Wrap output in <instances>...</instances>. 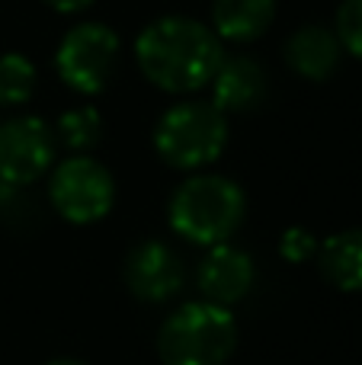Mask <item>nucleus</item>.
<instances>
[{"label": "nucleus", "mask_w": 362, "mask_h": 365, "mask_svg": "<svg viewBox=\"0 0 362 365\" xmlns=\"http://www.w3.org/2000/svg\"><path fill=\"white\" fill-rule=\"evenodd\" d=\"M279 253L289 263H308L311 257H318V237L305 227H289L279 237Z\"/></svg>", "instance_id": "nucleus-17"}, {"label": "nucleus", "mask_w": 362, "mask_h": 365, "mask_svg": "<svg viewBox=\"0 0 362 365\" xmlns=\"http://www.w3.org/2000/svg\"><path fill=\"white\" fill-rule=\"evenodd\" d=\"M337 36L340 48L353 58H362V0H343L337 10Z\"/></svg>", "instance_id": "nucleus-16"}, {"label": "nucleus", "mask_w": 362, "mask_h": 365, "mask_svg": "<svg viewBox=\"0 0 362 365\" xmlns=\"http://www.w3.org/2000/svg\"><path fill=\"white\" fill-rule=\"evenodd\" d=\"M228 145V115L212 100L173 103L154 125V151L173 170H202Z\"/></svg>", "instance_id": "nucleus-4"}, {"label": "nucleus", "mask_w": 362, "mask_h": 365, "mask_svg": "<svg viewBox=\"0 0 362 365\" xmlns=\"http://www.w3.org/2000/svg\"><path fill=\"white\" fill-rule=\"evenodd\" d=\"M32 90H36V64L16 51L0 55V106H23Z\"/></svg>", "instance_id": "nucleus-15"}, {"label": "nucleus", "mask_w": 362, "mask_h": 365, "mask_svg": "<svg viewBox=\"0 0 362 365\" xmlns=\"http://www.w3.org/2000/svg\"><path fill=\"white\" fill-rule=\"evenodd\" d=\"M247 195L222 173H196L183 180L167 205V221L183 240L199 247H218L244 225Z\"/></svg>", "instance_id": "nucleus-2"}, {"label": "nucleus", "mask_w": 362, "mask_h": 365, "mask_svg": "<svg viewBox=\"0 0 362 365\" xmlns=\"http://www.w3.org/2000/svg\"><path fill=\"white\" fill-rule=\"evenodd\" d=\"M276 19V0H212V29L222 42H257Z\"/></svg>", "instance_id": "nucleus-12"}, {"label": "nucleus", "mask_w": 362, "mask_h": 365, "mask_svg": "<svg viewBox=\"0 0 362 365\" xmlns=\"http://www.w3.org/2000/svg\"><path fill=\"white\" fill-rule=\"evenodd\" d=\"M234 349V314L212 302H186L157 330V356L164 365H224Z\"/></svg>", "instance_id": "nucleus-3"}, {"label": "nucleus", "mask_w": 362, "mask_h": 365, "mask_svg": "<svg viewBox=\"0 0 362 365\" xmlns=\"http://www.w3.org/2000/svg\"><path fill=\"white\" fill-rule=\"evenodd\" d=\"M209 87H212V103L228 115V113H250V109L260 106L267 100L269 81L260 61H254L247 55H234L224 58Z\"/></svg>", "instance_id": "nucleus-10"}, {"label": "nucleus", "mask_w": 362, "mask_h": 365, "mask_svg": "<svg viewBox=\"0 0 362 365\" xmlns=\"http://www.w3.org/2000/svg\"><path fill=\"white\" fill-rule=\"evenodd\" d=\"M340 55L343 48L327 26L308 23L295 29L286 42V64L305 81H327L340 68Z\"/></svg>", "instance_id": "nucleus-11"}, {"label": "nucleus", "mask_w": 362, "mask_h": 365, "mask_svg": "<svg viewBox=\"0 0 362 365\" xmlns=\"http://www.w3.org/2000/svg\"><path fill=\"white\" fill-rule=\"evenodd\" d=\"M122 38L106 23H77L64 32L55 48V71L68 90L81 96H96L106 90L119 68Z\"/></svg>", "instance_id": "nucleus-5"}, {"label": "nucleus", "mask_w": 362, "mask_h": 365, "mask_svg": "<svg viewBox=\"0 0 362 365\" xmlns=\"http://www.w3.org/2000/svg\"><path fill=\"white\" fill-rule=\"evenodd\" d=\"M48 365H87V362H81V359H68V356H64V359H51Z\"/></svg>", "instance_id": "nucleus-19"}, {"label": "nucleus", "mask_w": 362, "mask_h": 365, "mask_svg": "<svg viewBox=\"0 0 362 365\" xmlns=\"http://www.w3.org/2000/svg\"><path fill=\"white\" fill-rule=\"evenodd\" d=\"M55 164V132L38 115H16L0 125V182L29 186Z\"/></svg>", "instance_id": "nucleus-7"}, {"label": "nucleus", "mask_w": 362, "mask_h": 365, "mask_svg": "<svg viewBox=\"0 0 362 365\" xmlns=\"http://www.w3.org/2000/svg\"><path fill=\"white\" fill-rule=\"evenodd\" d=\"M183 263L160 240H141L125 257V285L148 304H164L183 289Z\"/></svg>", "instance_id": "nucleus-8"}, {"label": "nucleus", "mask_w": 362, "mask_h": 365, "mask_svg": "<svg viewBox=\"0 0 362 365\" xmlns=\"http://www.w3.org/2000/svg\"><path fill=\"white\" fill-rule=\"evenodd\" d=\"M135 61L148 83L173 96L209 87L224 61L215 29L192 16H160L135 38Z\"/></svg>", "instance_id": "nucleus-1"}, {"label": "nucleus", "mask_w": 362, "mask_h": 365, "mask_svg": "<svg viewBox=\"0 0 362 365\" xmlns=\"http://www.w3.org/2000/svg\"><path fill=\"white\" fill-rule=\"evenodd\" d=\"M321 276L340 292H362V227L331 234L318 247Z\"/></svg>", "instance_id": "nucleus-13"}, {"label": "nucleus", "mask_w": 362, "mask_h": 365, "mask_svg": "<svg viewBox=\"0 0 362 365\" xmlns=\"http://www.w3.org/2000/svg\"><path fill=\"white\" fill-rule=\"evenodd\" d=\"M48 195L55 212L71 225H93L106 218L115 202V180L90 154H74L51 170Z\"/></svg>", "instance_id": "nucleus-6"}, {"label": "nucleus", "mask_w": 362, "mask_h": 365, "mask_svg": "<svg viewBox=\"0 0 362 365\" xmlns=\"http://www.w3.org/2000/svg\"><path fill=\"white\" fill-rule=\"evenodd\" d=\"M254 285V259L231 244L209 247L205 259L199 263V289L212 304H237Z\"/></svg>", "instance_id": "nucleus-9"}, {"label": "nucleus", "mask_w": 362, "mask_h": 365, "mask_svg": "<svg viewBox=\"0 0 362 365\" xmlns=\"http://www.w3.org/2000/svg\"><path fill=\"white\" fill-rule=\"evenodd\" d=\"M48 10H55V13H64V16H74V13H81V10H87L93 0H42Z\"/></svg>", "instance_id": "nucleus-18"}, {"label": "nucleus", "mask_w": 362, "mask_h": 365, "mask_svg": "<svg viewBox=\"0 0 362 365\" xmlns=\"http://www.w3.org/2000/svg\"><path fill=\"white\" fill-rule=\"evenodd\" d=\"M103 138V119L93 106H74L68 113H61L58 119V141L68 151L87 154L90 148H96Z\"/></svg>", "instance_id": "nucleus-14"}]
</instances>
